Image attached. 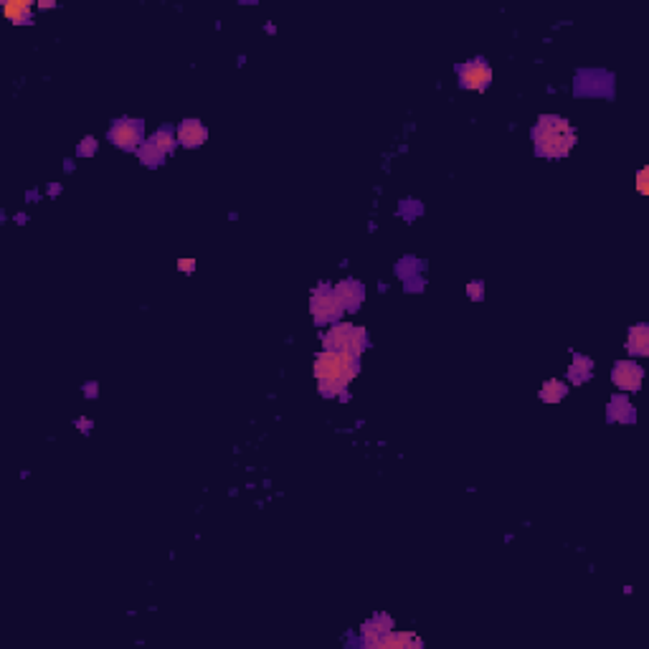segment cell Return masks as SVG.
<instances>
[{
  "label": "cell",
  "mask_w": 649,
  "mask_h": 649,
  "mask_svg": "<svg viewBox=\"0 0 649 649\" xmlns=\"http://www.w3.org/2000/svg\"><path fill=\"white\" fill-rule=\"evenodd\" d=\"M611 378H614V383L619 385L621 391H639L644 373H642V368L636 363H632V360H619V363L614 365Z\"/></svg>",
  "instance_id": "52a82bcc"
},
{
  "label": "cell",
  "mask_w": 649,
  "mask_h": 649,
  "mask_svg": "<svg viewBox=\"0 0 649 649\" xmlns=\"http://www.w3.org/2000/svg\"><path fill=\"white\" fill-rule=\"evenodd\" d=\"M469 297L472 300H482V282H472L469 284Z\"/></svg>",
  "instance_id": "ffe728a7"
},
{
  "label": "cell",
  "mask_w": 649,
  "mask_h": 649,
  "mask_svg": "<svg viewBox=\"0 0 649 649\" xmlns=\"http://www.w3.org/2000/svg\"><path fill=\"white\" fill-rule=\"evenodd\" d=\"M627 348H629V353H634V356H647L649 353V328L647 325H634V328L629 330Z\"/></svg>",
  "instance_id": "7c38bea8"
},
{
  "label": "cell",
  "mask_w": 649,
  "mask_h": 649,
  "mask_svg": "<svg viewBox=\"0 0 649 649\" xmlns=\"http://www.w3.org/2000/svg\"><path fill=\"white\" fill-rule=\"evenodd\" d=\"M391 629H393V619H391V616H385V614L373 616V619L363 624V642L370 647V644L376 642L378 636H383L385 632H391Z\"/></svg>",
  "instance_id": "8fae6325"
},
{
  "label": "cell",
  "mask_w": 649,
  "mask_h": 649,
  "mask_svg": "<svg viewBox=\"0 0 649 649\" xmlns=\"http://www.w3.org/2000/svg\"><path fill=\"white\" fill-rule=\"evenodd\" d=\"M647 175H649V168L639 170V193H647Z\"/></svg>",
  "instance_id": "7402d4cb"
},
{
  "label": "cell",
  "mask_w": 649,
  "mask_h": 649,
  "mask_svg": "<svg viewBox=\"0 0 649 649\" xmlns=\"http://www.w3.org/2000/svg\"><path fill=\"white\" fill-rule=\"evenodd\" d=\"M208 140V130L198 122V119H185L181 127H178V142H183L185 147H198Z\"/></svg>",
  "instance_id": "30bf717a"
},
{
  "label": "cell",
  "mask_w": 649,
  "mask_h": 649,
  "mask_svg": "<svg viewBox=\"0 0 649 649\" xmlns=\"http://www.w3.org/2000/svg\"><path fill=\"white\" fill-rule=\"evenodd\" d=\"M368 342V333L356 325H333L325 333V350H335V353H353L360 356V350Z\"/></svg>",
  "instance_id": "3957f363"
},
{
  "label": "cell",
  "mask_w": 649,
  "mask_h": 649,
  "mask_svg": "<svg viewBox=\"0 0 649 649\" xmlns=\"http://www.w3.org/2000/svg\"><path fill=\"white\" fill-rule=\"evenodd\" d=\"M310 312H312L314 322L325 325V322H335L337 317L345 312V310H342L340 300L335 297V292H333V289H325V287H320V289L312 294V300H310Z\"/></svg>",
  "instance_id": "277c9868"
},
{
  "label": "cell",
  "mask_w": 649,
  "mask_h": 649,
  "mask_svg": "<svg viewBox=\"0 0 649 649\" xmlns=\"http://www.w3.org/2000/svg\"><path fill=\"white\" fill-rule=\"evenodd\" d=\"M178 269H181V272H193V269H196V261H193V259H181V261H178Z\"/></svg>",
  "instance_id": "44dd1931"
},
{
  "label": "cell",
  "mask_w": 649,
  "mask_h": 649,
  "mask_svg": "<svg viewBox=\"0 0 649 649\" xmlns=\"http://www.w3.org/2000/svg\"><path fill=\"white\" fill-rule=\"evenodd\" d=\"M457 71H459V84L464 86V89L484 91L489 86V82H492V69H489V63L482 61V59L461 63Z\"/></svg>",
  "instance_id": "5b68a950"
},
{
  "label": "cell",
  "mask_w": 649,
  "mask_h": 649,
  "mask_svg": "<svg viewBox=\"0 0 649 649\" xmlns=\"http://www.w3.org/2000/svg\"><path fill=\"white\" fill-rule=\"evenodd\" d=\"M94 150H97V140H94V137H86V140L79 145V155H94Z\"/></svg>",
  "instance_id": "d6986e66"
},
{
  "label": "cell",
  "mask_w": 649,
  "mask_h": 649,
  "mask_svg": "<svg viewBox=\"0 0 649 649\" xmlns=\"http://www.w3.org/2000/svg\"><path fill=\"white\" fill-rule=\"evenodd\" d=\"M533 142L543 158H565L576 147V130L568 125V119L543 114L533 127Z\"/></svg>",
  "instance_id": "7a4b0ae2"
},
{
  "label": "cell",
  "mask_w": 649,
  "mask_h": 649,
  "mask_svg": "<svg viewBox=\"0 0 649 649\" xmlns=\"http://www.w3.org/2000/svg\"><path fill=\"white\" fill-rule=\"evenodd\" d=\"M565 393H568V385L563 383V381H545L543 388H540V401H545V404H558V401H563Z\"/></svg>",
  "instance_id": "9a60e30c"
},
{
  "label": "cell",
  "mask_w": 649,
  "mask_h": 649,
  "mask_svg": "<svg viewBox=\"0 0 649 649\" xmlns=\"http://www.w3.org/2000/svg\"><path fill=\"white\" fill-rule=\"evenodd\" d=\"M609 419L619 421V424H627V421H634V409L629 404L627 398H611V406H609Z\"/></svg>",
  "instance_id": "4fadbf2b"
},
{
  "label": "cell",
  "mask_w": 649,
  "mask_h": 649,
  "mask_svg": "<svg viewBox=\"0 0 649 649\" xmlns=\"http://www.w3.org/2000/svg\"><path fill=\"white\" fill-rule=\"evenodd\" d=\"M370 647H376V649H419L421 639L413 634V632H396V629H391V632H385L383 636H378Z\"/></svg>",
  "instance_id": "ba28073f"
},
{
  "label": "cell",
  "mask_w": 649,
  "mask_h": 649,
  "mask_svg": "<svg viewBox=\"0 0 649 649\" xmlns=\"http://www.w3.org/2000/svg\"><path fill=\"white\" fill-rule=\"evenodd\" d=\"M150 140L158 145V150L160 153H173V147H175V137H173V130H168V127H162V130H158V132L150 137Z\"/></svg>",
  "instance_id": "e0dca14e"
},
{
  "label": "cell",
  "mask_w": 649,
  "mask_h": 649,
  "mask_svg": "<svg viewBox=\"0 0 649 649\" xmlns=\"http://www.w3.org/2000/svg\"><path fill=\"white\" fill-rule=\"evenodd\" d=\"M333 292H335V297L340 300L342 310H358L360 307V302H363V287L358 284L356 280L340 282Z\"/></svg>",
  "instance_id": "9c48e42d"
},
{
  "label": "cell",
  "mask_w": 649,
  "mask_h": 649,
  "mask_svg": "<svg viewBox=\"0 0 649 649\" xmlns=\"http://www.w3.org/2000/svg\"><path fill=\"white\" fill-rule=\"evenodd\" d=\"M358 376V356L325 350L314 358V378L320 381L322 396H340L345 385Z\"/></svg>",
  "instance_id": "6da1fadb"
},
{
  "label": "cell",
  "mask_w": 649,
  "mask_h": 649,
  "mask_svg": "<svg viewBox=\"0 0 649 649\" xmlns=\"http://www.w3.org/2000/svg\"><path fill=\"white\" fill-rule=\"evenodd\" d=\"M3 13H6V18H10L13 23H29L31 13H29V3H6L3 6Z\"/></svg>",
  "instance_id": "2e32d148"
},
{
  "label": "cell",
  "mask_w": 649,
  "mask_h": 649,
  "mask_svg": "<svg viewBox=\"0 0 649 649\" xmlns=\"http://www.w3.org/2000/svg\"><path fill=\"white\" fill-rule=\"evenodd\" d=\"M109 140L122 150H135L142 142V122L140 119H119L109 130Z\"/></svg>",
  "instance_id": "8992f818"
},
{
  "label": "cell",
  "mask_w": 649,
  "mask_h": 649,
  "mask_svg": "<svg viewBox=\"0 0 649 649\" xmlns=\"http://www.w3.org/2000/svg\"><path fill=\"white\" fill-rule=\"evenodd\" d=\"M162 158H165V153H160V150H158V145H155L153 140L142 142L140 160L145 162V165H158V162H162Z\"/></svg>",
  "instance_id": "ac0fdd59"
},
{
  "label": "cell",
  "mask_w": 649,
  "mask_h": 649,
  "mask_svg": "<svg viewBox=\"0 0 649 649\" xmlns=\"http://www.w3.org/2000/svg\"><path fill=\"white\" fill-rule=\"evenodd\" d=\"M591 370H593V363L591 358L586 356H576L573 358V365L568 368V378H571V383H583V381H588L591 378Z\"/></svg>",
  "instance_id": "5bb4252c"
}]
</instances>
